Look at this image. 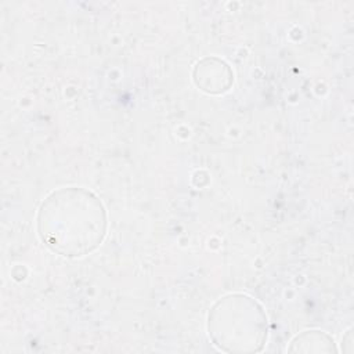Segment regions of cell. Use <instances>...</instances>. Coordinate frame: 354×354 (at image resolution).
Instances as JSON below:
<instances>
[{"label":"cell","instance_id":"3","mask_svg":"<svg viewBox=\"0 0 354 354\" xmlns=\"http://www.w3.org/2000/svg\"><path fill=\"white\" fill-rule=\"evenodd\" d=\"M194 83L207 94H223L234 83L230 65L218 57H205L196 62L192 72Z\"/></svg>","mask_w":354,"mask_h":354},{"label":"cell","instance_id":"1","mask_svg":"<svg viewBox=\"0 0 354 354\" xmlns=\"http://www.w3.org/2000/svg\"><path fill=\"white\" fill-rule=\"evenodd\" d=\"M40 241L64 257H82L104 241L108 214L101 199L83 187L53 191L40 203L36 217Z\"/></svg>","mask_w":354,"mask_h":354},{"label":"cell","instance_id":"4","mask_svg":"<svg viewBox=\"0 0 354 354\" xmlns=\"http://www.w3.org/2000/svg\"><path fill=\"white\" fill-rule=\"evenodd\" d=\"M288 351L290 353H336L337 348L332 336L318 329H310L296 335L292 339L288 347Z\"/></svg>","mask_w":354,"mask_h":354},{"label":"cell","instance_id":"2","mask_svg":"<svg viewBox=\"0 0 354 354\" xmlns=\"http://www.w3.org/2000/svg\"><path fill=\"white\" fill-rule=\"evenodd\" d=\"M207 333L225 353L261 351L268 337V318L263 306L246 293H228L209 310Z\"/></svg>","mask_w":354,"mask_h":354}]
</instances>
